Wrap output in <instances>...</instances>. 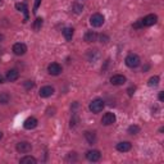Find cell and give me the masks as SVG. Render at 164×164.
Returning a JSON list of instances; mask_svg holds the SVG:
<instances>
[{
  "mask_svg": "<svg viewBox=\"0 0 164 164\" xmlns=\"http://www.w3.org/2000/svg\"><path fill=\"white\" fill-rule=\"evenodd\" d=\"M104 100H101V99H95V100H92L91 103H90V105H89V109L92 112V113H100V112L104 109Z\"/></svg>",
  "mask_w": 164,
  "mask_h": 164,
  "instance_id": "cell-1",
  "label": "cell"
},
{
  "mask_svg": "<svg viewBox=\"0 0 164 164\" xmlns=\"http://www.w3.org/2000/svg\"><path fill=\"white\" fill-rule=\"evenodd\" d=\"M124 62H126V66L129 67V68H136V67H139L140 66V58H139V55H136V54H129L126 57V59H124Z\"/></svg>",
  "mask_w": 164,
  "mask_h": 164,
  "instance_id": "cell-2",
  "label": "cell"
},
{
  "mask_svg": "<svg viewBox=\"0 0 164 164\" xmlns=\"http://www.w3.org/2000/svg\"><path fill=\"white\" fill-rule=\"evenodd\" d=\"M104 17H103L100 13H96V14H92L91 18H90V23H91L92 27H101L104 24Z\"/></svg>",
  "mask_w": 164,
  "mask_h": 164,
  "instance_id": "cell-3",
  "label": "cell"
},
{
  "mask_svg": "<svg viewBox=\"0 0 164 164\" xmlns=\"http://www.w3.org/2000/svg\"><path fill=\"white\" fill-rule=\"evenodd\" d=\"M16 149H17V151L21 153V154H27L32 150V145L27 141H22V142H18V144H17Z\"/></svg>",
  "mask_w": 164,
  "mask_h": 164,
  "instance_id": "cell-4",
  "label": "cell"
},
{
  "mask_svg": "<svg viewBox=\"0 0 164 164\" xmlns=\"http://www.w3.org/2000/svg\"><path fill=\"white\" fill-rule=\"evenodd\" d=\"M158 21V17L155 14H149L146 16L144 19H141V26H146V27H149V26H153L157 23Z\"/></svg>",
  "mask_w": 164,
  "mask_h": 164,
  "instance_id": "cell-5",
  "label": "cell"
},
{
  "mask_svg": "<svg viewBox=\"0 0 164 164\" xmlns=\"http://www.w3.org/2000/svg\"><path fill=\"white\" fill-rule=\"evenodd\" d=\"M115 114L114 113H105L103 115L101 118V123L104 124V126H110V124H113L115 122Z\"/></svg>",
  "mask_w": 164,
  "mask_h": 164,
  "instance_id": "cell-6",
  "label": "cell"
},
{
  "mask_svg": "<svg viewBox=\"0 0 164 164\" xmlns=\"http://www.w3.org/2000/svg\"><path fill=\"white\" fill-rule=\"evenodd\" d=\"M26 51H27V46L22 42H17V44L13 45V53L16 55H23L26 54Z\"/></svg>",
  "mask_w": 164,
  "mask_h": 164,
  "instance_id": "cell-7",
  "label": "cell"
},
{
  "mask_svg": "<svg viewBox=\"0 0 164 164\" xmlns=\"http://www.w3.org/2000/svg\"><path fill=\"white\" fill-rule=\"evenodd\" d=\"M47 72H49L51 76H58V75H60V72H62V67H60V64H58V63H51V64H49V67H47Z\"/></svg>",
  "mask_w": 164,
  "mask_h": 164,
  "instance_id": "cell-8",
  "label": "cell"
},
{
  "mask_svg": "<svg viewBox=\"0 0 164 164\" xmlns=\"http://www.w3.org/2000/svg\"><path fill=\"white\" fill-rule=\"evenodd\" d=\"M86 158H87L90 162H98L99 159L101 158V154L99 150H90V151L86 153Z\"/></svg>",
  "mask_w": 164,
  "mask_h": 164,
  "instance_id": "cell-9",
  "label": "cell"
},
{
  "mask_svg": "<svg viewBox=\"0 0 164 164\" xmlns=\"http://www.w3.org/2000/svg\"><path fill=\"white\" fill-rule=\"evenodd\" d=\"M126 82V77L123 75H115L113 77H110V83L112 85H115V86H120Z\"/></svg>",
  "mask_w": 164,
  "mask_h": 164,
  "instance_id": "cell-10",
  "label": "cell"
},
{
  "mask_svg": "<svg viewBox=\"0 0 164 164\" xmlns=\"http://www.w3.org/2000/svg\"><path fill=\"white\" fill-rule=\"evenodd\" d=\"M37 126V119L35 117H30L24 120V123H23V127L26 129H33Z\"/></svg>",
  "mask_w": 164,
  "mask_h": 164,
  "instance_id": "cell-11",
  "label": "cell"
},
{
  "mask_svg": "<svg viewBox=\"0 0 164 164\" xmlns=\"http://www.w3.org/2000/svg\"><path fill=\"white\" fill-rule=\"evenodd\" d=\"M53 94H54V89L51 87V86H44V87H41L40 92H38V95H40L41 98H49Z\"/></svg>",
  "mask_w": 164,
  "mask_h": 164,
  "instance_id": "cell-12",
  "label": "cell"
},
{
  "mask_svg": "<svg viewBox=\"0 0 164 164\" xmlns=\"http://www.w3.org/2000/svg\"><path fill=\"white\" fill-rule=\"evenodd\" d=\"M131 148H132V145H131V142H128V141H122V142H119V144H117V150L120 153L129 151Z\"/></svg>",
  "mask_w": 164,
  "mask_h": 164,
  "instance_id": "cell-13",
  "label": "cell"
},
{
  "mask_svg": "<svg viewBox=\"0 0 164 164\" xmlns=\"http://www.w3.org/2000/svg\"><path fill=\"white\" fill-rule=\"evenodd\" d=\"M18 77H19V72L17 69H10L7 73V80L9 82H14L16 80H18Z\"/></svg>",
  "mask_w": 164,
  "mask_h": 164,
  "instance_id": "cell-14",
  "label": "cell"
},
{
  "mask_svg": "<svg viewBox=\"0 0 164 164\" xmlns=\"http://www.w3.org/2000/svg\"><path fill=\"white\" fill-rule=\"evenodd\" d=\"M16 8H17V9H18L19 12H23V13H24L26 21H27V18H28V8H27V5H26L24 3H17V4H16Z\"/></svg>",
  "mask_w": 164,
  "mask_h": 164,
  "instance_id": "cell-15",
  "label": "cell"
},
{
  "mask_svg": "<svg viewBox=\"0 0 164 164\" xmlns=\"http://www.w3.org/2000/svg\"><path fill=\"white\" fill-rule=\"evenodd\" d=\"M85 137L86 140L89 141V144H95V141H96V135H95L94 132H90V131H86L85 132Z\"/></svg>",
  "mask_w": 164,
  "mask_h": 164,
  "instance_id": "cell-16",
  "label": "cell"
},
{
  "mask_svg": "<svg viewBox=\"0 0 164 164\" xmlns=\"http://www.w3.org/2000/svg\"><path fill=\"white\" fill-rule=\"evenodd\" d=\"M96 37H98V35L94 31H89V32H86V35H85V41L86 42H92V41L96 40Z\"/></svg>",
  "mask_w": 164,
  "mask_h": 164,
  "instance_id": "cell-17",
  "label": "cell"
},
{
  "mask_svg": "<svg viewBox=\"0 0 164 164\" xmlns=\"http://www.w3.org/2000/svg\"><path fill=\"white\" fill-rule=\"evenodd\" d=\"M63 36L66 37V40H72V37H73V28L72 27H66L63 30Z\"/></svg>",
  "mask_w": 164,
  "mask_h": 164,
  "instance_id": "cell-18",
  "label": "cell"
},
{
  "mask_svg": "<svg viewBox=\"0 0 164 164\" xmlns=\"http://www.w3.org/2000/svg\"><path fill=\"white\" fill-rule=\"evenodd\" d=\"M19 163H21V164H36L37 160H36V159L33 158V157H28V155H27V157H24V158L21 159Z\"/></svg>",
  "mask_w": 164,
  "mask_h": 164,
  "instance_id": "cell-19",
  "label": "cell"
},
{
  "mask_svg": "<svg viewBox=\"0 0 164 164\" xmlns=\"http://www.w3.org/2000/svg\"><path fill=\"white\" fill-rule=\"evenodd\" d=\"M9 94H7V92H3V94H0V104H7L8 101H9Z\"/></svg>",
  "mask_w": 164,
  "mask_h": 164,
  "instance_id": "cell-20",
  "label": "cell"
},
{
  "mask_svg": "<svg viewBox=\"0 0 164 164\" xmlns=\"http://www.w3.org/2000/svg\"><path fill=\"white\" fill-rule=\"evenodd\" d=\"M139 132H140V127L136 126V124H132V126L128 127V133H131V135H137Z\"/></svg>",
  "mask_w": 164,
  "mask_h": 164,
  "instance_id": "cell-21",
  "label": "cell"
},
{
  "mask_svg": "<svg viewBox=\"0 0 164 164\" xmlns=\"http://www.w3.org/2000/svg\"><path fill=\"white\" fill-rule=\"evenodd\" d=\"M148 83H149L150 87H155V86H158V83H159V77H158V76L151 77V78L149 80Z\"/></svg>",
  "mask_w": 164,
  "mask_h": 164,
  "instance_id": "cell-22",
  "label": "cell"
},
{
  "mask_svg": "<svg viewBox=\"0 0 164 164\" xmlns=\"http://www.w3.org/2000/svg\"><path fill=\"white\" fill-rule=\"evenodd\" d=\"M41 26H42V18H36V21H35V23H33V28L36 30H40L41 28Z\"/></svg>",
  "mask_w": 164,
  "mask_h": 164,
  "instance_id": "cell-23",
  "label": "cell"
},
{
  "mask_svg": "<svg viewBox=\"0 0 164 164\" xmlns=\"http://www.w3.org/2000/svg\"><path fill=\"white\" fill-rule=\"evenodd\" d=\"M73 8H75V13H77V14H78V13H81L82 9H83V7H82V5H77V4H75V5H73Z\"/></svg>",
  "mask_w": 164,
  "mask_h": 164,
  "instance_id": "cell-24",
  "label": "cell"
},
{
  "mask_svg": "<svg viewBox=\"0 0 164 164\" xmlns=\"http://www.w3.org/2000/svg\"><path fill=\"white\" fill-rule=\"evenodd\" d=\"M33 86H35V83H33L32 81H27V82H26V83H24V87L27 89V90H28V89H32Z\"/></svg>",
  "mask_w": 164,
  "mask_h": 164,
  "instance_id": "cell-25",
  "label": "cell"
},
{
  "mask_svg": "<svg viewBox=\"0 0 164 164\" xmlns=\"http://www.w3.org/2000/svg\"><path fill=\"white\" fill-rule=\"evenodd\" d=\"M40 3H41V0H36V1H35V7H33V12H37V8H38V5H40Z\"/></svg>",
  "mask_w": 164,
  "mask_h": 164,
  "instance_id": "cell-26",
  "label": "cell"
},
{
  "mask_svg": "<svg viewBox=\"0 0 164 164\" xmlns=\"http://www.w3.org/2000/svg\"><path fill=\"white\" fill-rule=\"evenodd\" d=\"M159 100L160 101L164 100V92H159Z\"/></svg>",
  "mask_w": 164,
  "mask_h": 164,
  "instance_id": "cell-27",
  "label": "cell"
},
{
  "mask_svg": "<svg viewBox=\"0 0 164 164\" xmlns=\"http://www.w3.org/2000/svg\"><path fill=\"white\" fill-rule=\"evenodd\" d=\"M132 91H135V87H131V89H128V95H129V96H132Z\"/></svg>",
  "mask_w": 164,
  "mask_h": 164,
  "instance_id": "cell-28",
  "label": "cell"
},
{
  "mask_svg": "<svg viewBox=\"0 0 164 164\" xmlns=\"http://www.w3.org/2000/svg\"><path fill=\"white\" fill-rule=\"evenodd\" d=\"M1 139H3V132L0 131V140H1Z\"/></svg>",
  "mask_w": 164,
  "mask_h": 164,
  "instance_id": "cell-29",
  "label": "cell"
},
{
  "mask_svg": "<svg viewBox=\"0 0 164 164\" xmlns=\"http://www.w3.org/2000/svg\"><path fill=\"white\" fill-rule=\"evenodd\" d=\"M3 38H4V36H3V35H0V42H1V40H3Z\"/></svg>",
  "mask_w": 164,
  "mask_h": 164,
  "instance_id": "cell-30",
  "label": "cell"
},
{
  "mask_svg": "<svg viewBox=\"0 0 164 164\" xmlns=\"http://www.w3.org/2000/svg\"><path fill=\"white\" fill-rule=\"evenodd\" d=\"M1 82H3V77L0 76V83H1Z\"/></svg>",
  "mask_w": 164,
  "mask_h": 164,
  "instance_id": "cell-31",
  "label": "cell"
},
{
  "mask_svg": "<svg viewBox=\"0 0 164 164\" xmlns=\"http://www.w3.org/2000/svg\"><path fill=\"white\" fill-rule=\"evenodd\" d=\"M0 1H1V0H0Z\"/></svg>",
  "mask_w": 164,
  "mask_h": 164,
  "instance_id": "cell-32",
  "label": "cell"
}]
</instances>
